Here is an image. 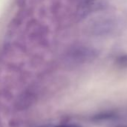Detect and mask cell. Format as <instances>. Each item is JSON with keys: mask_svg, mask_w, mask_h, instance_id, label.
<instances>
[{"mask_svg": "<svg viewBox=\"0 0 127 127\" xmlns=\"http://www.w3.org/2000/svg\"><path fill=\"white\" fill-rule=\"evenodd\" d=\"M78 127L74 125H62V126H57V127Z\"/></svg>", "mask_w": 127, "mask_h": 127, "instance_id": "cell-1", "label": "cell"}]
</instances>
